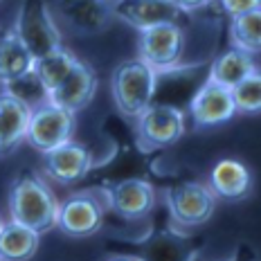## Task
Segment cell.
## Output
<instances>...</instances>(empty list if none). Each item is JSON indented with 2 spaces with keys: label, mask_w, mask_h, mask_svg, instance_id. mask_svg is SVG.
I'll return each instance as SVG.
<instances>
[{
  "label": "cell",
  "mask_w": 261,
  "mask_h": 261,
  "mask_svg": "<svg viewBox=\"0 0 261 261\" xmlns=\"http://www.w3.org/2000/svg\"><path fill=\"white\" fill-rule=\"evenodd\" d=\"M59 198L39 173L20 171L9 192V216L14 223L45 234L57 227Z\"/></svg>",
  "instance_id": "cell-1"
},
{
  "label": "cell",
  "mask_w": 261,
  "mask_h": 261,
  "mask_svg": "<svg viewBox=\"0 0 261 261\" xmlns=\"http://www.w3.org/2000/svg\"><path fill=\"white\" fill-rule=\"evenodd\" d=\"M158 74L138 57L115 65L111 74V95L115 108L128 119H138L155 99Z\"/></svg>",
  "instance_id": "cell-2"
},
{
  "label": "cell",
  "mask_w": 261,
  "mask_h": 261,
  "mask_svg": "<svg viewBox=\"0 0 261 261\" xmlns=\"http://www.w3.org/2000/svg\"><path fill=\"white\" fill-rule=\"evenodd\" d=\"M106 194L99 189H84L74 192L59 203L57 214V230H61L65 237L86 239L92 237L104 227V219L108 214Z\"/></svg>",
  "instance_id": "cell-3"
},
{
  "label": "cell",
  "mask_w": 261,
  "mask_h": 261,
  "mask_svg": "<svg viewBox=\"0 0 261 261\" xmlns=\"http://www.w3.org/2000/svg\"><path fill=\"white\" fill-rule=\"evenodd\" d=\"M12 30L34 61L63 45L61 27L57 25L47 3H23Z\"/></svg>",
  "instance_id": "cell-4"
},
{
  "label": "cell",
  "mask_w": 261,
  "mask_h": 261,
  "mask_svg": "<svg viewBox=\"0 0 261 261\" xmlns=\"http://www.w3.org/2000/svg\"><path fill=\"white\" fill-rule=\"evenodd\" d=\"M138 144L144 151H158L173 146L187 130V115L180 106L153 101L135 119Z\"/></svg>",
  "instance_id": "cell-5"
},
{
  "label": "cell",
  "mask_w": 261,
  "mask_h": 261,
  "mask_svg": "<svg viewBox=\"0 0 261 261\" xmlns=\"http://www.w3.org/2000/svg\"><path fill=\"white\" fill-rule=\"evenodd\" d=\"M74 130H77V115L52 101H45L43 106L32 111L25 142L45 155L59 146L72 142Z\"/></svg>",
  "instance_id": "cell-6"
},
{
  "label": "cell",
  "mask_w": 261,
  "mask_h": 261,
  "mask_svg": "<svg viewBox=\"0 0 261 261\" xmlns=\"http://www.w3.org/2000/svg\"><path fill=\"white\" fill-rule=\"evenodd\" d=\"M167 207H169L171 221L178 227L194 230L205 225L216 210V198L205 182L185 180L167 189Z\"/></svg>",
  "instance_id": "cell-7"
},
{
  "label": "cell",
  "mask_w": 261,
  "mask_h": 261,
  "mask_svg": "<svg viewBox=\"0 0 261 261\" xmlns=\"http://www.w3.org/2000/svg\"><path fill=\"white\" fill-rule=\"evenodd\" d=\"M185 45H187V36L178 23L158 25L140 32L138 59L153 72H167L171 68H178V63L182 61Z\"/></svg>",
  "instance_id": "cell-8"
},
{
  "label": "cell",
  "mask_w": 261,
  "mask_h": 261,
  "mask_svg": "<svg viewBox=\"0 0 261 261\" xmlns=\"http://www.w3.org/2000/svg\"><path fill=\"white\" fill-rule=\"evenodd\" d=\"M50 9L57 25L61 23L65 30L77 36H97L104 30H108L115 20L113 3H92V0L57 3L50 5Z\"/></svg>",
  "instance_id": "cell-9"
},
{
  "label": "cell",
  "mask_w": 261,
  "mask_h": 261,
  "mask_svg": "<svg viewBox=\"0 0 261 261\" xmlns=\"http://www.w3.org/2000/svg\"><path fill=\"white\" fill-rule=\"evenodd\" d=\"M108 210L115 212L124 221L146 219L158 205L155 187L142 178H126L104 189Z\"/></svg>",
  "instance_id": "cell-10"
},
{
  "label": "cell",
  "mask_w": 261,
  "mask_h": 261,
  "mask_svg": "<svg viewBox=\"0 0 261 261\" xmlns=\"http://www.w3.org/2000/svg\"><path fill=\"white\" fill-rule=\"evenodd\" d=\"M187 113L196 126H203V128L225 124L237 115L230 90L221 88V86L212 84L207 79L192 95V99L187 104Z\"/></svg>",
  "instance_id": "cell-11"
},
{
  "label": "cell",
  "mask_w": 261,
  "mask_h": 261,
  "mask_svg": "<svg viewBox=\"0 0 261 261\" xmlns=\"http://www.w3.org/2000/svg\"><path fill=\"white\" fill-rule=\"evenodd\" d=\"M113 14L117 20L130 25L133 30L144 32L158 25L178 23L180 25V9L171 0H135V3H113Z\"/></svg>",
  "instance_id": "cell-12"
},
{
  "label": "cell",
  "mask_w": 261,
  "mask_h": 261,
  "mask_svg": "<svg viewBox=\"0 0 261 261\" xmlns=\"http://www.w3.org/2000/svg\"><path fill=\"white\" fill-rule=\"evenodd\" d=\"M97 86H99V79H97L95 68L88 61H84V59H77L72 72L50 95V101L77 115L79 111L90 106V101L95 99Z\"/></svg>",
  "instance_id": "cell-13"
},
{
  "label": "cell",
  "mask_w": 261,
  "mask_h": 261,
  "mask_svg": "<svg viewBox=\"0 0 261 261\" xmlns=\"http://www.w3.org/2000/svg\"><path fill=\"white\" fill-rule=\"evenodd\" d=\"M43 169L47 178L59 185H72L86 178L92 169V153L79 142H68L59 149L45 153Z\"/></svg>",
  "instance_id": "cell-14"
},
{
  "label": "cell",
  "mask_w": 261,
  "mask_h": 261,
  "mask_svg": "<svg viewBox=\"0 0 261 261\" xmlns=\"http://www.w3.org/2000/svg\"><path fill=\"white\" fill-rule=\"evenodd\" d=\"M207 187L214 198L243 200L252 189V171L237 158H221L210 169Z\"/></svg>",
  "instance_id": "cell-15"
},
{
  "label": "cell",
  "mask_w": 261,
  "mask_h": 261,
  "mask_svg": "<svg viewBox=\"0 0 261 261\" xmlns=\"http://www.w3.org/2000/svg\"><path fill=\"white\" fill-rule=\"evenodd\" d=\"M32 117V108L18 101L16 97L0 92V155H7L25 142L27 124Z\"/></svg>",
  "instance_id": "cell-16"
},
{
  "label": "cell",
  "mask_w": 261,
  "mask_h": 261,
  "mask_svg": "<svg viewBox=\"0 0 261 261\" xmlns=\"http://www.w3.org/2000/svg\"><path fill=\"white\" fill-rule=\"evenodd\" d=\"M257 70H259V65L252 54L234 50V47H227L225 52H221L219 57L210 63L207 81L221 86V88L232 90L237 84H241L243 79L250 77L252 72H257Z\"/></svg>",
  "instance_id": "cell-17"
},
{
  "label": "cell",
  "mask_w": 261,
  "mask_h": 261,
  "mask_svg": "<svg viewBox=\"0 0 261 261\" xmlns=\"http://www.w3.org/2000/svg\"><path fill=\"white\" fill-rule=\"evenodd\" d=\"M41 246V234L14 221L3 223L0 230V261H30Z\"/></svg>",
  "instance_id": "cell-18"
},
{
  "label": "cell",
  "mask_w": 261,
  "mask_h": 261,
  "mask_svg": "<svg viewBox=\"0 0 261 261\" xmlns=\"http://www.w3.org/2000/svg\"><path fill=\"white\" fill-rule=\"evenodd\" d=\"M77 59L79 57L72 50H68V47L61 45L59 50L36 59L34 65H32V72L36 74V79L41 81V86L45 88L47 95H52V92L65 81V77L72 72Z\"/></svg>",
  "instance_id": "cell-19"
},
{
  "label": "cell",
  "mask_w": 261,
  "mask_h": 261,
  "mask_svg": "<svg viewBox=\"0 0 261 261\" xmlns=\"http://www.w3.org/2000/svg\"><path fill=\"white\" fill-rule=\"evenodd\" d=\"M34 59L25 50L20 39L14 34V30H7L0 36V84H9V81L23 77L32 70Z\"/></svg>",
  "instance_id": "cell-20"
},
{
  "label": "cell",
  "mask_w": 261,
  "mask_h": 261,
  "mask_svg": "<svg viewBox=\"0 0 261 261\" xmlns=\"http://www.w3.org/2000/svg\"><path fill=\"white\" fill-rule=\"evenodd\" d=\"M230 47L252 57L261 52V9H252L230 20Z\"/></svg>",
  "instance_id": "cell-21"
},
{
  "label": "cell",
  "mask_w": 261,
  "mask_h": 261,
  "mask_svg": "<svg viewBox=\"0 0 261 261\" xmlns=\"http://www.w3.org/2000/svg\"><path fill=\"white\" fill-rule=\"evenodd\" d=\"M144 261H192V250L173 232H162L146 248Z\"/></svg>",
  "instance_id": "cell-22"
},
{
  "label": "cell",
  "mask_w": 261,
  "mask_h": 261,
  "mask_svg": "<svg viewBox=\"0 0 261 261\" xmlns=\"http://www.w3.org/2000/svg\"><path fill=\"white\" fill-rule=\"evenodd\" d=\"M5 92H7V95H12V97H16L18 101H23V104L30 106L32 111H34V108H39V106H43L45 101H50V95L45 92V88L41 86V81L36 79V74L32 72V70L27 74H23V77H18V79L9 81V84H5Z\"/></svg>",
  "instance_id": "cell-23"
},
{
  "label": "cell",
  "mask_w": 261,
  "mask_h": 261,
  "mask_svg": "<svg viewBox=\"0 0 261 261\" xmlns=\"http://www.w3.org/2000/svg\"><path fill=\"white\" fill-rule=\"evenodd\" d=\"M237 115H254L261 108V74L259 70L230 90Z\"/></svg>",
  "instance_id": "cell-24"
},
{
  "label": "cell",
  "mask_w": 261,
  "mask_h": 261,
  "mask_svg": "<svg viewBox=\"0 0 261 261\" xmlns=\"http://www.w3.org/2000/svg\"><path fill=\"white\" fill-rule=\"evenodd\" d=\"M216 7L223 9V14L227 16V18H237V16L241 14H248L252 12V9H261V5L257 3V0H243V3H237V0H230V3H219Z\"/></svg>",
  "instance_id": "cell-25"
},
{
  "label": "cell",
  "mask_w": 261,
  "mask_h": 261,
  "mask_svg": "<svg viewBox=\"0 0 261 261\" xmlns=\"http://www.w3.org/2000/svg\"><path fill=\"white\" fill-rule=\"evenodd\" d=\"M106 261H144V259L142 257H133V254H115V257H111Z\"/></svg>",
  "instance_id": "cell-26"
},
{
  "label": "cell",
  "mask_w": 261,
  "mask_h": 261,
  "mask_svg": "<svg viewBox=\"0 0 261 261\" xmlns=\"http://www.w3.org/2000/svg\"><path fill=\"white\" fill-rule=\"evenodd\" d=\"M5 32H7V30H3V27H0V36H3V34H5Z\"/></svg>",
  "instance_id": "cell-27"
},
{
  "label": "cell",
  "mask_w": 261,
  "mask_h": 261,
  "mask_svg": "<svg viewBox=\"0 0 261 261\" xmlns=\"http://www.w3.org/2000/svg\"><path fill=\"white\" fill-rule=\"evenodd\" d=\"M0 230H3V219H0Z\"/></svg>",
  "instance_id": "cell-28"
}]
</instances>
